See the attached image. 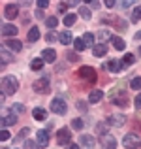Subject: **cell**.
<instances>
[{"mask_svg":"<svg viewBox=\"0 0 141 149\" xmlns=\"http://www.w3.org/2000/svg\"><path fill=\"white\" fill-rule=\"evenodd\" d=\"M10 132H8V128H2V132H0V140H2V142H6V140H10Z\"/></svg>","mask_w":141,"mask_h":149,"instance_id":"41","label":"cell"},{"mask_svg":"<svg viewBox=\"0 0 141 149\" xmlns=\"http://www.w3.org/2000/svg\"><path fill=\"white\" fill-rule=\"evenodd\" d=\"M32 89L38 93V95H49L51 93V87H49V77L44 76L41 79H36L32 85Z\"/></svg>","mask_w":141,"mask_h":149,"instance_id":"2","label":"cell"},{"mask_svg":"<svg viewBox=\"0 0 141 149\" xmlns=\"http://www.w3.org/2000/svg\"><path fill=\"white\" fill-rule=\"evenodd\" d=\"M98 38H100V40H102V44H104V40H107V38H109V40H111V36H109V32H107V30H105V29H102L100 32H98Z\"/></svg>","mask_w":141,"mask_h":149,"instance_id":"38","label":"cell"},{"mask_svg":"<svg viewBox=\"0 0 141 149\" xmlns=\"http://www.w3.org/2000/svg\"><path fill=\"white\" fill-rule=\"evenodd\" d=\"M130 6H132L130 2H120V8H130Z\"/></svg>","mask_w":141,"mask_h":149,"instance_id":"49","label":"cell"},{"mask_svg":"<svg viewBox=\"0 0 141 149\" xmlns=\"http://www.w3.org/2000/svg\"><path fill=\"white\" fill-rule=\"evenodd\" d=\"M40 36H41V34H40V29H38V26H32V29L28 30V36H26V40H28L30 44H34V42L40 40Z\"/></svg>","mask_w":141,"mask_h":149,"instance_id":"21","label":"cell"},{"mask_svg":"<svg viewBox=\"0 0 141 149\" xmlns=\"http://www.w3.org/2000/svg\"><path fill=\"white\" fill-rule=\"evenodd\" d=\"M73 49L79 53V51H85L87 49V45H85V42H83V38H75L73 40Z\"/></svg>","mask_w":141,"mask_h":149,"instance_id":"30","label":"cell"},{"mask_svg":"<svg viewBox=\"0 0 141 149\" xmlns=\"http://www.w3.org/2000/svg\"><path fill=\"white\" fill-rule=\"evenodd\" d=\"M70 142H72V132H70V128H60V130L57 132V143L58 146H70Z\"/></svg>","mask_w":141,"mask_h":149,"instance_id":"5","label":"cell"},{"mask_svg":"<svg viewBox=\"0 0 141 149\" xmlns=\"http://www.w3.org/2000/svg\"><path fill=\"white\" fill-rule=\"evenodd\" d=\"M4 47L13 51V53H19V51L23 49V42H19L17 38H11V40H6L4 42Z\"/></svg>","mask_w":141,"mask_h":149,"instance_id":"7","label":"cell"},{"mask_svg":"<svg viewBox=\"0 0 141 149\" xmlns=\"http://www.w3.org/2000/svg\"><path fill=\"white\" fill-rule=\"evenodd\" d=\"M122 62H124L126 66H128V64H134V62H135V57H134L132 53H126V55H124V61H122Z\"/></svg>","mask_w":141,"mask_h":149,"instance_id":"37","label":"cell"},{"mask_svg":"<svg viewBox=\"0 0 141 149\" xmlns=\"http://www.w3.org/2000/svg\"><path fill=\"white\" fill-rule=\"evenodd\" d=\"M25 149H40V146H38V142H34V140H26Z\"/></svg>","mask_w":141,"mask_h":149,"instance_id":"36","label":"cell"},{"mask_svg":"<svg viewBox=\"0 0 141 149\" xmlns=\"http://www.w3.org/2000/svg\"><path fill=\"white\" fill-rule=\"evenodd\" d=\"M124 66H126V64H124V62H120V61H117V58H113V61H109V62H107V68L111 70L113 74L120 72V70H122Z\"/></svg>","mask_w":141,"mask_h":149,"instance_id":"17","label":"cell"},{"mask_svg":"<svg viewBox=\"0 0 141 149\" xmlns=\"http://www.w3.org/2000/svg\"><path fill=\"white\" fill-rule=\"evenodd\" d=\"M32 117L36 121H45L47 119V109H44V108H34L32 109Z\"/></svg>","mask_w":141,"mask_h":149,"instance_id":"22","label":"cell"},{"mask_svg":"<svg viewBox=\"0 0 141 149\" xmlns=\"http://www.w3.org/2000/svg\"><path fill=\"white\" fill-rule=\"evenodd\" d=\"M66 58H68L70 62H77L79 61V55H77V51H68V53H66Z\"/></svg>","mask_w":141,"mask_h":149,"instance_id":"33","label":"cell"},{"mask_svg":"<svg viewBox=\"0 0 141 149\" xmlns=\"http://www.w3.org/2000/svg\"><path fill=\"white\" fill-rule=\"evenodd\" d=\"M75 21H77V15H75V13H68V15H64V25L68 26V29L75 25Z\"/></svg>","mask_w":141,"mask_h":149,"instance_id":"28","label":"cell"},{"mask_svg":"<svg viewBox=\"0 0 141 149\" xmlns=\"http://www.w3.org/2000/svg\"><path fill=\"white\" fill-rule=\"evenodd\" d=\"M83 42H85V45H87V47H94V34L92 32H85L83 34Z\"/></svg>","mask_w":141,"mask_h":149,"instance_id":"27","label":"cell"},{"mask_svg":"<svg viewBox=\"0 0 141 149\" xmlns=\"http://www.w3.org/2000/svg\"><path fill=\"white\" fill-rule=\"evenodd\" d=\"M79 15L85 19V21H88V19L92 17V13H91V10H88L87 6H79Z\"/></svg>","mask_w":141,"mask_h":149,"instance_id":"31","label":"cell"},{"mask_svg":"<svg viewBox=\"0 0 141 149\" xmlns=\"http://www.w3.org/2000/svg\"><path fill=\"white\" fill-rule=\"evenodd\" d=\"M68 149H79V146H77V143H70Z\"/></svg>","mask_w":141,"mask_h":149,"instance_id":"51","label":"cell"},{"mask_svg":"<svg viewBox=\"0 0 141 149\" xmlns=\"http://www.w3.org/2000/svg\"><path fill=\"white\" fill-rule=\"evenodd\" d=\"M83 127H85L83 119H73L72 121V128H73V130H83Z\"/></svg>","mask_w":141,"mask_h":149,"instance_id":"32","label":"cell"},{"mask_svg":"<svg viewBox=\"0 0 141 149\" xmlns=\"http://www.w3.org/2000/svg\"><path fill=\"white\" fill-rule=\"evenodd\" d=\"M100 142H102V149H117V138L113 134L102 136Z\"/></svg>","mask_w":141,"mask_h":149,"instance_id":"6","label":"cell"},{"mask_svg":"<svg viewBox=\"0 0 141 149\" xmlns=\"http://www.w3.org/2000/svg\"><path fill=\"white\" fill-rule=\"evenodd\" d=\"M44 64H45V61H44V58H32V61H30V68H32L34 72L41 70V68H44Z\"/></svg>","mask_w":141,"mask_h":149,"instance_id":"25","label":"cell"},{"mask_svg":"<svg viewBox=\"0 0 141 149\" xmlns=\"http://www.w3.org/2000/svg\"><path fill=\"white\" fill-rule=\"evenodd\" d=\"M134 104H135V108H138V109H141V93H139V95H138V96H135V100H134Z\"/></svg>","mask_w":141,"mask_h":149,"instance_id":"44","label":"cell"},{"mask_svg":"<svg viewBox=\"0 0 141 149\" xmlns=\"http://www.w3.org/2000/svg\"><path fill=\"white\" fill-rule=\"evenodd\" d=\"M113 104L115 106H120V108H124V106H128V98H126V95H119V96H115L113 98Z\"/></svg>","mask_w":141,"mask_h":149,"instance_id":"26","label":"cell"},{"mask_svg":"<svg viewBox=\"0 0 141 149\" xmlns=\"http://www.w3.org/2000/svg\"><path fill=\"white\" fill-rule=\"evenodd\" d=\"M36 6H38V10H45V8H49V2L47 0H38Z\"/></svg>","mask_w":141,"mask_h":149,"instance_id":"42","label":"cell"},{"mask_svg":"<svg viewBox=\"0 0 141 149\" xmlns=\"http://www.w3.org/2000/svg\"><path fill=\"white\" fill-rule=\"evenodd\" d=\"M15 123H17V115H15V111H6L2 115V127L4 128L11 127V125H15Z\"/></svg>","mask_w":141,"mask_h":149,"instance_id":"10","label":"cell"},{"mask_svg":"<svg viewBox=\"0 0 141 149\" xmlns=\"http://www.w3.org/2000/svg\"><path fill=\"white\" fill-rule=\"evenodd\" d=\"M79 77L81 79H87L88 83H94V81L98 79V76H96V70L92 68V66H81L79 68Z\"/></svg>","mask_w":141,"mask_h":149,"instance_id":"4","label":"cell"},{"mask_svg":"<svg viewBox=\"0 0 141 149\" xmlns=\"http://www.w3.org/2000/svg\"><path fill=\"white\" fill-rule=\"evenodd\" d=\"M88 6H91V8H100V2H91Z\"/></svg>","mask_w":141,"mask_h":149,"instance_id":"50","label":"cell"},{"mask_svg":"<svg viewBox=\"0 0 141 149\" xmlns=\"http://www.w3.org/2000/svg\"><path fill=\"white\" fill-rule=\"evenodd\" d=\"M51 111L57 113V115H66V111H68V104L64 102V98H53V102H51Z\"/></svg>","mask_w":141,"mask_h":149,"instance_id":"3","label":"cell"},{"mask_svg":"<svg viewBox=\"0 0 141 149\" xmlns=\"http://www.w3.org/2000/svg\"><path fill=\"white\" fill-rule=\"evenodd\" d=\"M28 132H30V128H28V127H26V128H23V130L19 132V136L15 138V142H19V140H25V136L28 134Z\"/></svg>","mask_w":141,"mask_h":149,"instance_id":"40","label":"cell"},{"mask_svg":"<svg viewBox=\"0 0 141 149\" xmlns=\"http://www.w3.org/2000/svg\"><path fill=\"white\" fill-rule=\"evenodd\" d=\"M79 142H81V146H85V147H88V149H92L94 143H96L91 134H81L79 136Z\"/></svg>","mask_w":141,"mask_h":149,"instance_id":"20","label":"cell"},{"mask_svg":"<svg viewBox=\"0 0 141 149\" xmlns=\"http://www.w3.org/2000/svg\"><path fill=\"white\" fill-rule=\"evenodd\" d=\"M11 108H13V111H15V113H25V111H26V108H25L23 104H19V102H17V104H13Z\"/></svg>","mask_w":141,"mask_h":149,"instance_id":"39","label":"cell"},{"mask_svg":"<svg viewBox=\"0 0 141 149\" xmlns=\"http://www.w3.org/2000/svg\"><path fill=\"white\" fill-rule=\"evenodd\" d=\"M45 40H47V42H53V40H55V36H53V34H47Z\"/></svg>","mask_w":141,"mask_h":149,"instance_id":"48","label":"cell"},{"mask_svg":"<svg viewBox=\"0 0 141 149\" xmlns=\"http://www.w3.org/2000/svg\"><path fill=\"white\" fill-rule=\"evenodd\" d=\"M45 25H47V29H57V26H58V17H57V15L47 17L45 19Z\"/></svg>","mask_w":141,"mask_h":149,"instance_id":"29","label":"cell"},{"mask_svg":"<svg viewBox=\"0 0 141 149\" xmlns=\"http://www.w3.org/2000/svg\"><path fill=\"white\" fill-rule=\"evenodd\" d=\"M77 108H79L81 111H85V109H87V106H85V102H83V100H79V102H77Z\"/></svg>","mask_w":141,"mask_h":149,"instance_id":"45","label":"cell"},{"mask_svg":"<svg viewBox=\"0 0 141 149\" xmlns=\"http://www.w3.org/2000/svg\"><path fill=\"white\" fill-rule=\"evenodd\" d=\"M107 128H109V123H107V121H105V123H98L96 125V134L102 138V136L107 134Z\"/></svg>","mask_w":141,"mask_h":149,"instance_id":"24","label":"cell"},{"mask_svg":"<svg viewBox=\"0 0 141 149\" xmlns=\"http://www.w3.org/2000/svg\"><path fill=\"white\" fill-rule=\"evenodd\" d=\"M66 10H68V4H66V2L58 4V11H60V13H66ZM66 15H68V13H66Z\"/></svg>","mask_w":141,"mask_h":149,"instance_id":"43","label":"cell"},{"mask_svg":"<svg viewBox=\"0 0 141 149\" xmlns=\"http://www.w3.org/2000/svg\"><path fill=\"white\" fill-rule=\"evenodd\" d=\"M122 143H124V147L126 149H132V147H138L139 146V138H138V134H126L124 136V140H122Z\"/></svg>","mask_w":141,"mask_h":149,"instance_id":"8","label":"cell"},{"mask_svg":"<svg viewBox=\"0 0 141 149\" xmlns=\"http://www.w3.org/2000/svg\"><path fill=\"white\" fill-rule=\"evenodd\" d=\"M58 40H60V44L70 45V44H73V40H75V38H72V32H70V30H64V32L58 34Z\"/></svg>","mask_w":141,"mask_h":149,"instance_id":"19","label":"cell"},{"mask_svg":"<svg viewBox=\"0 0 141 149\" xmlns=\"http://www.w3.org/2000/svg\"><path fill=\"white\" fill-rule=\"evenodd\" d=\"M0 89H2V93L4 95H15L17 93V89H19V81H17V77H13V76H4L2 77V83H0Z\"/></svg>","mask_w":141,"mask_h":149,"instance_id":"1","label":"cell"},{"mask_svg":"<svg viewBox=\"0 0 141 149\" xmlns=\"http://www.w3.org/2000/svg\"><path fill=\"white\" fill-rule=\"evenodd\" d=\"M139 19H141V6H138V8H134V13H132V23L139 21Z\"/></svg>","mask_w":141,"mask_h":149,"instance_id":"34","label":"cell"},{"mask_svg":"<svg viewBox=\"0 0 141 149\" xmlns=\"http://www.w3.org/2000/svg\"><path fill=\"white\" fill-rule=\"evenodd\" d=\"M17 26L15 25H11V23H6V25H2V36H6L8 40H11V38L17 34Z\"/></svg>","mask_w":141,"mask_h":149,"instance_id":"11","label":"cell"},{"mask_svg":"<svg viewBox=\"0 0 141 149\" xmlns=\"http://www.w3.org/2000/svg\"><path fill=\"white\" fill-rule=\"evenodd\" d=\"M130 89H141V77H134V79L130 81Z\"/></svg>","mask_w":141,"mask_h":149,"instance_id":"35","label":"cell"},{"mask_svg":"<svg viewBox=\"0 0 141 149\" xmlns=\"http://www.w3.org/2000/svg\"><path fill=\"white\" fill-rule=\"evenodd\" d=\"M102 98H104V91L102 89H92L91 95H88V104H98Z\"/></svg>","mask_w":141,"mask_h":149,"instance_id":"14","label":"cell"},{"mask_svg":"<svg viewBox=\"0 0 141 149\" xmlns=\"http://www.w3.org/2000/svg\"><path fill=\"white\" fill-rule=\"evenodd\" d=\"M0 58H2V66H6L8 62L13 61V55H11V51H10V49L2 47V51H0Z\"/></svg>","mask_w":141,"mask_h":149,"instance_id":"23","label":"cell"},{"mask_svg":"<svg viewBox=\"0 0 141 149\" xmlns=\"http://www.w3.org/2000/svg\"><path fill=\"white\" fill-rule=\"evenodd\" d=\"M107 123H109V127H122V125L126 123V117H124L122 113H119V115H109Z\"/></svg>","mask_w":141,"mask_h":149,"instance_id":"12","label":"cell"},{"mask_svg":"<svg viewBox=\"0 0 141 149\" xmlns=\"http://www.w3.org/2000/svg\"><path fill=\"white\" fill-rule=\"evenodd\" d=\"M41 58H44L45 62H55V61H57V51L47 47V49L41 51Z\"/></svg>","mask_w":141,"mask_h":149,"instance_id":"16","label":"cell"},{"mask_svg":"<svg viewBox=\"0 0 141 149\" xmlns=\"http://www.w3.org/2000/svg\"><path fill=\"white\" fill-rule=\"evenodd\" d=\"M36 142L40 147H47V143H49V132L47 130H38L36 132Z\"/></svg>","mask_w":141,"mask_h":149,"instance_id":"13","label":"cell"},{"mask_svg":"<svg viewBox=\"0 0 141 149\" xmlns=\"http://www.w3.org/2000/svg\"><path fill=\"white\" fill-rule=\"evenodd\" d=\"M19 15V4H8L4 8V17L6 19H15Z\"/></svg>","mask_w":141,"mask_h":149,"instance_id":"9","label":"cell"},{"mask_svg":"<svg viewBox=\"0 0 141 149\" xmlns=\"http://www.w3.org/2000/svg\"><path fill=\"white\" fill-rule=\"evenodd\" d=\"M111 44H113V47H115L117 51H124L126 49V42H124L120 36H111Z\"/></svg>","mask_w":141,"mask_h":149,"instance_id":"18","label":"cell"},{"mask_svg":"<svg viewBox=\"0 0 141 149\" xmlns=\"http://www.w3.org/2000/svg\"><path fill=\"white\" fill-rule=\"evenodd\" d=\"M139 55H141V47H139Z\"/></svg>","mask_w":141,"mask_h":149,"instance_id":"52","label":"cell"},{"mask_svg":"<svg viewBox=\"0 0 141 149\" xmlns=\"http://www.w3.org/2000/svg\"><path fill=\"white\" fill-rule=\"evenodd\" d=\"M105 6H107V8H113V6H115V2H113V0H105Z\"/></svg>","mask_w":141,"mask_h":149,"instance_id":"46","label":"cell"},{"mask_svg":"<svg viewBox=\"0 0 141 149\" xmlns=\"http://www.w3.org/2000/svg\"><path fill=\"white\" fill-rule=\"evenodd\" d=\"M34 15H36L38 19H41V17H44V13H41V10H36V13H34Z\"/></svg>","mask_w":141,"mask_h":149,"instance_id":"47","label":"cell"},{"mask_svg":"<svg viewBox=\"0 0 141 149\" xmlns=\"http://www.w3.org/2000/svg\"><path fill=\"white\" fill-rule=\"evenodd\" d=\"M92 55L94 57H105V55H107V44H96L92 47Z\"/></svg>","mask_w":141,"mask_h":149,"instance_id":"15","label":"cell"}]
</instances>
